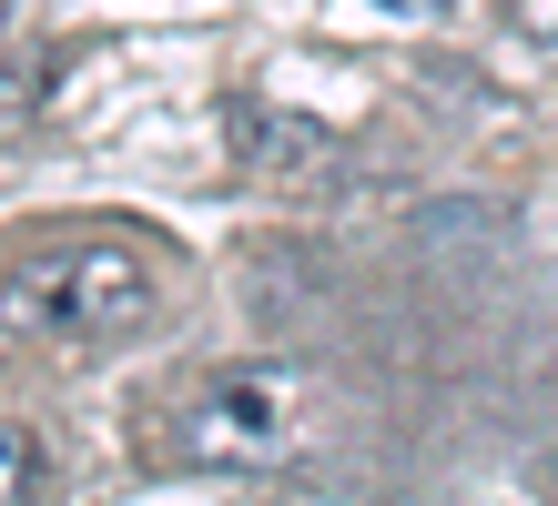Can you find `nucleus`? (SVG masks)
<instances>
[{"label":"nucleus","mask_w":558,"mask_h":506,"mask_svg":"<svg viewBox=\"0 0 558 506\" xmlns=\"http://www.w3.org/2000/svg\"><path fill=\"white\" fill-rule=\"evenodd\" d=\"M162 314V254L112 244V233H72L41 244L0 274V324L51 334V345H122Z\"/></svg>","instance_id":"f257e3e1"},{"label":"nucleus","mask_w":558,"mask_h":506,"mask_svg":"<svg viewBox=\"0 0 558 506\" xmlns=\"http://www.w3.org/2000/svg\"><path fill=\"white\" fill-rule=\"evenodd\" d=\"M325 435V395L305 365L254 355V365H214L173 416V456L183 466H223V477H265V466L315 456Z\"/></svg>","instance_id":"f03ea898"},{"label":"nucleus","mask_w":558,"mask_h":506,"mask_svg":"<svg viewBox=\"0 0 558 506\" xmlns=\"http://www.w3.org/2000/svg\"><path fill=\"white\" fill-rule=\"evenodd\" d=\"M234 162H254L275 183H325L336 173V143H325V122H284L265 101H234Z\"/></svg>","instance_id":"7ed1b4c3"},{"label":"nucleus","mask_w":558,"mask_h":506,"mask_svg":"<svg viewBox=\"0 0 558 506\" xmlns=\"http://www.w3.org/2000/svg\"><path fill=\"white\" fill-rule=\"evenodd\" d=\"M41 496H51V446L0 416V506H41Z\"/></svg>","instance_id":"20e7f679"},{"label":"nucleus","mask_w":558,"mask_h":506,"mask_svg":"<svg viewBox=\"0 0 558 506\" xmlns=\"http://www.w3.org/2000/svg\"><path fill=\"white\" fill-rule=\"evenodd\" d=\"M498 30H518V41L558 51V0H498Z\"/></svg>","instance_id":"39448f33"},{"label":"nucleus","mask_w":558,"mask_h":506,"mask_svg":"<svg viewBox=\"0 0 558 506\" xmlns=\"http://www.w3.org/2000/svg\"><path fill=\"white\" fill-rule=\"evenodd\" d=\"M397 11H447V0H397Z\"/></svg>","instance_id":"423d86ee"},{"label":"nucleus","mask_w":558,"mask_h":506,"mask_svg":"<svg viewBox=\"0 0 558 506\" xmlns=\"http://www.w3.org/2000/svg\"><path fill=\"white\" fill-rule=\"evenodd\" d=\"M0 21H11V0H0Z\"/></svg>","instance_id":"0eeeda50"}]
</instances>
